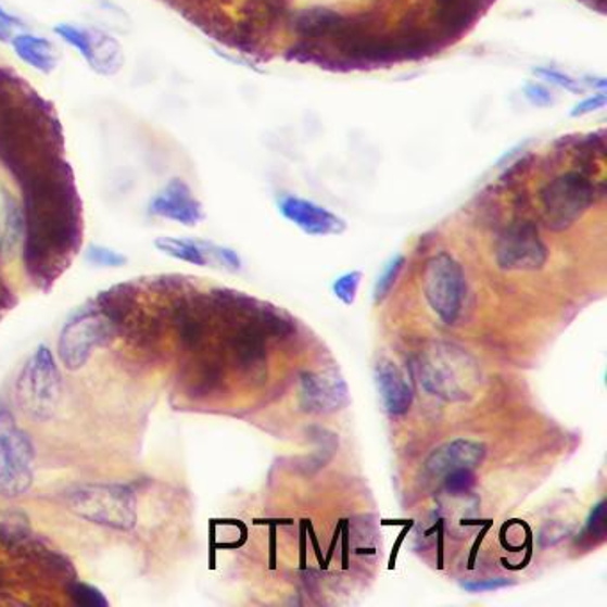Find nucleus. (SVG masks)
Wrapping results in <instances>:
<instances>
[{
    "label": "nucleus",
    "instance_id": "f257e3e1",
    "mask_svg": "<svg viewBox=\"0 0 607 607\" xmlns=\"http://www.w3.org/2000/svg\"><path fill=\"white\" fill-rule=\"evenodd\" d=\"M24 208V266L41 291H50L83 244V203L74 168L65 163L18 184Z\"/></svg>",
    "mask_w": 607,
    "mask_h": 607
},
{
    "label": "nucleus",
    "instance_id": "f03ea898",
    "mask_svg": "<svg viewBox=\"0 0 607 607\" xmlns=\"http://www.w3.org/2000/svg\"><path fill=\"white\" fill-rule=\"evenodd\" d=\"M66 161L54 105L15 69L0 66V164L22 184Z\"/></svg>",
    "mask_w": 607,
    "mask_h": 607
},
{
    "label": "nucleus",
    "instance_id": "7ed1b4c3",
    "mask_svg": "<svg viewBox=\"0 0 607 607\" xmlns=\"http://www.w3.org/2000/svg\"><path fill=\"white\" fill-rule=\"evenodd\" d=\"M66 508L102 528L129 533L138 523V497L127 484L88 483L63 492Z\"/></svg>",
    "mask_w": 607,
    "mask_h": 607
},
{
    "label": "nucleus",
    "instance_id": "20e7f679",
    "mask_svg": "<svg viewBox=\"0 0 607 607\" xmlns=\"http://www.w3.org/2000/svg\"><path fill=\"white\" fill-rule=\"evenodd\" d=\"M604 193L603 178L573 166L570 172L551 178L542 191L540 203L545 223L554 230H564L578 222Z\"/></svg>",
    "mask_w": 607,
    "mask_h": 607
},
{
    "label": "nucleus",
    "instance_id": "39448f33",
    "mask_svg": "<svg viewBox=\"0 0 607 607\" xmlns=\"http://www.w3.org/2000/svg\"><path fill=\"white\" fill-rule=\"evenodd\" d=\"M15 401L22 414L45 422L60 408L61 372L49 347H36L16 378Z\"/></svg>",
    "mask_w": 607,
    "mask_h": 607
},
{
    "label": "nucleus",
    "instance_id": "423d86ee",
    "mask_svg": "<svg viewBox=\"0 0 607 607\" xmlns=\"http://www.w3.org/2000/svg\"><path fill=\"white\" fill-rule=\"evenodd\" d=\"M36 451L27 431L16 425L15 415L0 408V495L21 497L35 479Z\"/></svg>",
    "mask_w": 607,
    "mask_h": 607
},
{
    "label": "nucleus",
    "instance_id": "0eeeda50",
    "mask_svg": "<svg viewBox=\"0 0 607 607\" xmlns=\"http://www.w3.org/2000/svg\"><path fill=\"white\" fill-rule=\"evenodd\" d=\"M118 330L100 311L97 303L80 308L60 333L58 351L63 366L79 370L88 364L94 347H109L116 341Z\"/></svg>",
    "mask_w": 607,
    "mask_h": 607
},
{
    "label": "nucleus",
    "instance_id": "6e6552de",
    "mask_svg": "<svg viewBox=\"0 0 607 607\" xmlns=\"http://www.w3.org/2000/svg\"><path fill=\"white\" fill-rule=\"evenodd\" d=\"M422 289L434 314L445 325H455L461 314L465 296L464 271L456 258L451 257L450 253L440 252L426 262Z\"/></svg>",
    "mask_w": 607,
    "mask_h": 607
},
{
    "label": "nucleus",
    "instance_id": "1a4fd4ad",
    "mask_svg": "<svg viewBox=\"0 0 607 607\" xmlns=\"http://www.w3.org/2000/svg\"><path fill=\"white\" fill-rule=\"evenodd\" d=\"M495 257L504 269L533 271L547 261V246L533 223L517 222L504 228L495 244Z\"/></svg>",
    "mask_w": 607,
    "mask_h": 607
},
{
    "label": "nucleus",
    "instance_id": "9d476101",
    "mask_svg": "<svg viewBox=\"0 0 607 607\" xmlns=\"http://www.w3.org/2000/svg\"><path fill=\"white\" fill-rule=\"evenodd\" d=\"M350 403L346 381L336 369L314 370L300 378V406L308 414H333Z\"/></svg>",
    "mask_w": 607,
    "mask_h": 607
},
{
    "label": "nucleus",
    "instance_id": "9b49d317",
    "mask_svg": "<svg viewBox=\"0 0 607 607\" xmlns=\"http://www.w3.org/2000/svg\"><path fill=\"white\" fill-rule=\"evenodd\" d=\"M258 308L253 312V323L236 326L227 337L228 353L242 375L262 380L266 375V331L258 323Z\"/></svg>",
    "mask_w": 607,
    "mask_h": 607
},
{
    "label": "nucleus",
    "instance_id": "f8f14e48",
    "mask_svg": "<svg viewBox=\"0 0 607 607\" xmlns=\"http://www.w3.org/2000/svg\"><path fill=\"white\" fill-rule=\"evenodd\" d=\"M149 211L152 216L180 223L184 227H197L203 219L202 203L198 202L189 184L180 177L169 178L168 184L157 194H153Z\"/></svg>",
    "mask_w": 607,
    "mask_h": 607
},
{
    "label": "nucleus",
    "instance_id": "ddd939ff",
    "mask_svg": "<svg viewBox=\"0 0 607 607\" xmlns=\"http://www.w3.org/2000/svg\"><path fill=\"white\" fill-rule=\"evenodd\" d=\"M484 458V445L476 440L456 439L440 445L426 459L425 476L431 481L444 479L458 469H475Z\"/></svg>",
    "mask_w": 607,
    "mask_h": 607
},
{
    "label": "nucleus",
    "instance_id": "4468645a",
    "mask_svg": "<svg viewBox=\"0 0 607 607\" xmlns=\"http://www.w3.org/2000/svg\"><path fill=\"white\" fill-rule=\"evenodd\" d=\"M278 207L286 219L294 223L308 236H330L341 233L346 228V223L337 214L303 198L283 197Z\"/></svg>",
    "mask_w": 607,
    "mask_h": 607
},
{
    "label": "nucleus",
    "instance_id": "2eb2a0df",
    "mask_svg": "<svg viewBox=\"0 0 607 607\" xmlns=\"http://www.w3.org/2000/svg\"><path fill=\"white\" fill-rule=\"evenodd\" d=\"M375 381L378 394L381 397V405L387 414L392 417H400L410 410L412 394L410 385L406 381L405 375L401 372L400 367L395 366L394 362L383 361L378 362L375 369Z\"/></svg>",
    "mask_w": 607,
    "mask_h": 607
},
{
    "label": "nucleus",
    "instance_id": "dca6fc26",
    "mask_svg": "<svg viewBox=\"0 0 607 607\" xmlns=\"http://www.w3.org/2000/svg\"><path fill=\"white\" fill-rule=\"evenodd\" d=\"M453 362V356L450 361V356L442 353L437 355V361L428 358L420 362V383L425 385L426 391L444 400H464L467 389L461 385L464 380H459L458 369L451 367Z\"/></svg>",
    "mask_w": 607,
    "mask_h": 607
},
{
    "label": "nucleus",
    "instance_id": "f3484780",
    "mask_svg": "<svg viewBox=\"0 0 607 607\" xmlns=\"http://www.w3.org/2000/svg\"><path fill=\"white\" fill-rule=\"evenodd\" d=\"M10 43L18 60L30 68L38 69L40 74H52L60 65L58 50L47 38L21 33L13 36Z\"/></svg>",
    "mask_w": 607,
    "mask_h": 607
},
{
    "label": "nucleus",
    "instance_id": "a211bd4d",
    "mask_svg": "<svg viewBox=\"0 0 607 607\" xmlns=\"http://www.w3.org/2000/svg\"><path fill=\"white\" fill-rule=\"evenodd\" d=\"M476 503L475 497H470V492L465 494H447L440 499L439 515L445 528L453 533L464 534L469 531L476 522Z\"/></svg>",
    "mask_w": 607,
    "mask_h": 607
},
{
    "label": "nucleus",
    "instance_id": "6ab92c4d",
    "mask_svg": "<svg viewBox=\"0 0 607 607\" xmlns=\"http://www.w3.org/2000/svg\"><path fill=\"white\" fill-rule=\"evenodd\" d=\"M153 246L159 252L178 261L189 262L194 266H208L211 257H214V244L208 242L194 241V239L184 238H157L153 241Z\"/></svg>",
    "mask_w": 607,
    "mask_h": 607
},
{
    "label": "nucleus",
    "instance_id": "aec40b11",
    "mask_svg": "<svg viewBox=\"0 0 607 607\" xmlns=\"http://www.w3.org/2000/svg\"><path fill=\"white\" fill-rule=\"evenodd\" d=\"M2 208H4V233L0 238V257L15 250L18 242L24 241L25 217L22 203L15 197L2 189Z\"/></svg>",
    "mask_w": 607,
    "mask_h": 607
},
{
    "label": "nucleus",
    "instance_id": "412c9836",
    "mask_svg": "<svg viewBox=\"0 0 607 607\" xmlns=\"http://www.w3.org/2000/svg\"><path fill=\"white\" fill-rule=\"evenodd\" d=\"M65 593L75 606L80 607H108L109 600L99 587L88 583H80L77 579L66 584Z\"/></svg>",
    "mask_w": 607,
    "mask_h": 607
},
{
    "label": "nucleus",
    "instance_id": "4be33fe9",
    "mask_svg": "<svg viewBox=\"0 0 607 607\" xmlns=\"http://www.w3.org/2000/svg\"><path fill=\"white\" fill-rule=\"evenodd\" d=\"M405 266V257L403 255H395L389 264H387L385 269L381 273V277L378 278V282L375 286V303L383 302L389 292L392 291L395 280L400 277L401 269Z\"/></svg>",
    "mask_w": 607,
    "mask_h": 607
},
{
    "label": "nucleus",
    "instance_id": "5701e85b",
    "mask_svg": "<svg viewBox=\"0 0 607 607\" xmlns=\"http://www.w3.org/2000/svg\"><path fill=\"white\" fill-rule=\"evenodd\" d=\"M86 258L89 264L99 267H122L129 262L124 253L114 252L111 248L99 246V244H89Z\"/></svg>",
    "mask_w": 607,
    "mask_h": 607
},
{
    "label": "nucleus",
    "instance_id": "b1692460",
    "mask_svg": "<svg viewBox=\"0 0 607 607\" xmlns=\"http://www.w3.org/2000/svg\"><path fill=\"white\" fill-rule=\"evenodd\" d=\"M361 282V271L346 273V275H342V277L333 283V292H336V296L339 298L344 305H353Z\"/></svg>",
    "mask_w": 607,
    "mask_h": 607
},
{
    "label": "nucleus",
    "instance_id": "393cba45",
    "mask_svg": "<svg viewBox=\"0 0 607 607\" xmlns=\"http://www.w3.org/2000/svg\"><path fill=\"white\" fill-rule=\"evenodd\" d=\"M584 534L593 543L603 542L606 539V501H598L595 504V508H593L590 519H587Z\"/></svg>",
    "mask_w": 607,
    "mask_h": 607
},
{
    "label": "nucleus",
    "instance_id": "a878e982",
    "mask_svg": "<svg viewBox=\"0 0 607 607\" xmlns=\"http://www.w3.org/2000/svg\"><path fill=\"white\" fill-rule=\"evenodd\" d=\"M475 483V469L453 470L444 478V492H447V494H465V492L472 490Z\"/></svg>",
    "mask_w": 607,
    "mask_h": 607
},
{
    "label": "nucleus",
    "instance_id": "bb28decb",
    "mask_svg": "<svg viewBox=\"0 0 607 607\" xmlns=\"http://www.w3.org/2000/svg\"><path fill=\"white\" fill-rule=\"evenodd\" d=\"M536 72H539L540 77L548 80L551 85L561 86V88L568 89L572 93H581L583 91V85L576 77H570V75L564 74V72L553 68H539Z\"/></svg>",
    "mask_w": 607,
    "mask_h": 607
},
{
    "label": "nucleus",
    "instance_id": "cd10ccee",
    "mask_svg": "<svg viewBox=\"0 0 607 607\" xmlns=\"http://www.w3.org/2000/svg\"><path fill=\"white\" fill-rule=\"evenodd\" d=\"M511 581L508 579L497 578V579H484V581H472V583H464L461 587L470 593H483V592H494V590H501V587L511 586Z\"/></svg>",
    "mask_w": 607,
    "mask_h": 607
},
{
    "label": "nucleus",
    "instance_id": "c85d7f7f",
    "mask_svg": "<svg viewBox=\"0 0 607 607\" xmlns=\"http://www.w3.org/2000/svg\"><path fill=\"white\" fill-rule=\"evenodd\" d=\"M22 22L16 16L10 15L8 11L0 5V41L10 43L11 38L15 36V27H21Z\"/></svg>",
    "mask_w": 607,
    "mask_h": 607
},
{
    "label": "nucleus",
    "instance_id": "c756f323",
    "mask_svg": "<svg viewBox=\"0 0 607 607\" xmlns=\"http://www.w3.org/2000/svg\"><path fill=\"white\" fill-rule=\"evenodd\" d=\"M606 102V94H593V97L584 99L583 102H579V104L572 109V116L573 118H579V116H584V114L595 113L598 109H603Z\"/></svg>",
    "mask_w": 607,
    "mask_h": 607
},
{
    "label": "nucleus",
    "instance_id": "7c9ffc66",
    "mask_svg": "<svg viewBox=\"0 0 607 607\" xmlns=\"http://www.w3.org/2000/svg\"><path fill=\"white\" fill-rule=\"evenodd\" d=\"M526 97H528L533 104L542 105V108H547V105L553 104V94L547 88H543L540 85H528L526 86Z\"/></svg>",
    "mask_w": 607,
    "mask_h": 607
}]
</instances>
